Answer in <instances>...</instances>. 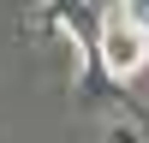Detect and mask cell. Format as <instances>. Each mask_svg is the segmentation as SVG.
<instances>
[{
  "mask_svg": "<svg viewBox=\"0 0 149 143\" xmlns=\"http://www.w3.org/2000/svg\"><path fill=\"white\" fill-rule=\"evenodd\" d=\"M149 60V30L137 18V6H113L102 12V30H95V66L107 72V78H137Z\"/></svg>",
  "mask_w": 149,
  "mask_h": 143,
  "instance_id": "1",
  "label": "cell"
}]
</instances>
